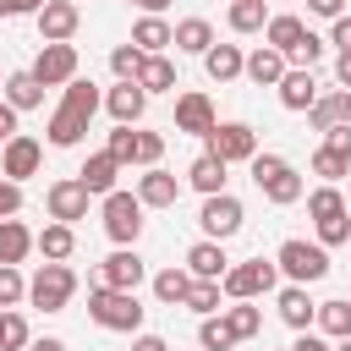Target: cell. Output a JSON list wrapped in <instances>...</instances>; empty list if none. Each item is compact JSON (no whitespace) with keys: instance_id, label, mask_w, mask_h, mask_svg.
<instances>
[{"instance_id":"cell-1","label":"cell","mask_w":351,"mask_h":351,"mask_svg":"<svg viewBox=\"0 0 351 351\" xmlns=\"http://www.w3.org/2000/svg\"><path fill=\"white\" fill-rule=\"evenodd\" d=\"M88 318H93L99 329H115V335H137V329H143V302H137V291L93 285V291H88Z\"/></svg>"},{"instance_id":"cell-2","label":"cell","mask_w":351,"mask_h":351,"mask_svg":"<svg viewBox=\"0 0 351 351\" xmlns=\"http://www.w3.org/2000/svg\"><path fill=\"white\" fill-rule=\"evenodd\" d=\"M274 263H280V274H285L291 285H318V280L329 274V247H324V241H302V236H291V241H280Z\"/></svg>"},{"instance_id":"cell-3","label":"cell","mask_w":351,"mask_h":351,"mask_svg":"<svg viewBox=\"0 0 351 351\" xmlns=\"http://www.w3.org/2000/svg\"><path fill=\"white\" fill-rule=\"evenodd\" d=\"M99 214H104V236L115 241V247H137V236H143V197L137 192H110V197H99Z\"/></svg>"},{"instance_id":"cell-4","label":"cell","mask_w":351,"mask_h":351,"mask_svg":"<svg viewBox=\"0 0 351 351\" xmlns=\"http://www.w3.org/2000/svg\"><path fill=\"white\" fill-rule=\"evenodd\" d=\"M219 285H225V296H230V302H258V296H269V291L280 285V263H274V258H247V263H230Z\"/></svg>"},{"instance_id":"cell-5","label":"cell","mask_w":351,"mask_h":351,"mask_svg":"<svg viewBox=\"0 0 351 351\" xmlns=\"http://www.w3.org/2000/svg\"><path fill=\"white\" fill-rule=\"evenodd\" d=\"M71 296H77V269L71 263H38V274L27 280V302L38 313H66Z\"/></svg>"},{"instance_id":"cell-6","label":"cell","mask_w":351,"mask_h":351,"mask_svg":"<svg viewBox=\"0 0 351 351\" xmlns=\"http://www.w3.org/2000/svg\"><path fill=\"white\" fill-rule=\"evenodd\" d=\"M203 143H208V154H219L225 165H247V159L258 154V132H252L247 121H219Z\"/></svg>"},{"instance_id":"cell-7","label":"cell","mask_w":351,"mask_h":351,"mask_svg":"<svg viewBox=\"0 0 351 351\" xmlns=\"http://www.w3.org/2000/svg\"><path fill=\"white\" fill-rule=\"evenodd\" d=\"M241 219H247V208H241V197H230V192H214V197H203V208H197V225H203V236H214V241H230V236L241 230Z\"/></svg>"},{"instance_id":"cell-8","label":"cell","mask_w":351,"mask_h":351,"mask_svg":"<svg viewBox=\"0 0 351 351\" xmlns=\"http://www.w3.org/2000/svg\"><path fill=\"white\" fill-rule=\"evenodd\" d=\"M88 203H93V192H88L77 176H60V181H49V192H44V208H49V219H66V225L88 219Z\"/></svg>"},{"instance_id":"cell-9","label":"cell","mask_w":351,"mask_h":351,"mask_svg":"<svg viewBox=\"0 0 351 351\" xmlns=\"http://www.w3.org/2000/svg\"><path fill=\"white\" fill-rule=\"evenodd\" d=\"M214 126H219V115H214V99H208L203 88L176 93V132H186V137H208Z\"/></svg>"},{"instance_id":"cell-10","label":"cell","mask_w":351,"mask_h":351,"mask_svg":"<svg viewBox=\"0 0 351 351\" xmlns=\"http://www.w3.org/2000/svg\"><path fill=\"white\" fill-rule=\"evenodd\" d=\"M148 274V263L137 258V247H115L99 269H93V285H115V291H137Z\"/></svg>"},{"instance_id":"cell-11","label":"cell","mask_w":351,"mask_h":351,"mask_svg":"<svg viewBox=\"0 0 351 351\" xmlns=\"http://www.w3.org/2000/svg\"><path fill=\"white\" fill-rule=\"evenodd\" d=\"M33 22H38V38H44V44H66V38L82 27V5H77V0H44Z\"/></svg>"},{"instance_id":"cell-12","label":"cell","mask_w":351,"mask_h":351,"mask_svg":"<svg viewBox=\"0 0 351 351\" xmlns=\"http://www.w3.org/2000/svg\"><path fill=\"white\" fill-rule=\"evenodd\" d=\"M33 77H38L44 88H66V82L77 77V44H71V38H66V44H44L38 60H33Z\"/></svg>"},{"instance_id":"cell-13","label":"cell","mask_w":351,"mask_h":351,"mask_svg":"<svg viewBox=\"0 0 351 351\" xmlns=\"http://www.w3.org/2000/svg\"><path fill=\"white\" fill-rule=\"evenodd\" d=\"M38 165H44V143H38V137H27V132H16V137L0 148V176H11V181L38 176Z\"/></svg>"},{"instance_id":"cell-14","label":"cell","mask_w":351,"mask_h":351,"mask_svg":"<svg viewBox=\"0 0 351 351\" xmlns=\"http://www.w3.org/2000/svg\"><path fill=\"white\" fill-rule=\"evenodd\" d=\"M318 77H313V66H291L285 77H280V104L291 110V115H307L313 104H318Z\"/></svg>"},{"instance_id":"cell-15","label":"cell","mask_w":351,"mask_h":351,"mask_svg":"<svg viewBox=\"0 0 351 351\" xmlns=\"http://www.w3.org/2000/svg\"><path fill=\"white\" fill-rule=\"evenodd\" d=\"M104 110H110V121H115V126H137V121H143V110H148V93H143L137 82H115V88L104 93Z\"/></svg>"},{"instance_id":"cell-16","label":"cell","mask_w":351,"mask_h":351,"mask_svg":"<svg viewBox=\"0 0 351 351\" xmlns=\"http://www.w3.org/2000/svg\"><path fill=\"white\" fill-rule=\"evenodd\" d=\"M137 197H143V208H176V197H181V181H176L170 170L148 165V170L137 176Z\"/></svg>"},{"instance_id":"cell-17","label":"cell","mask_w":351,"mask_h":351,"mask_svg":"<svg viewBox=\"0 0 351 351\" xmlns=\"http://www.w3.org/2000/svg\"><path fill=\"white\" fill-rule=\"evenodd\" d=\"M225 269H230V258H225V247L214 236H203V241L186 247V274L192 280H225Z\"/></svg>"},{"instance_id":"cell-18","label":"cell","mask_w":351,"mask_h":351,"mask_svg":"<svg viewBox=\"0 0 351 351\" xmlns=\"http://www.w3.org/2000/svg\"><path fill=\"white\" fill-rule=\"evenodd\" d=\"M285 71H291V60H285L274 44H258V49L247 55V71H241V77H247V82H258V88H280V77H285Z\"/></svg>"},{"instance_id":"cell-19","label":"cell","mask_w":351,"mask_h":351,"mask_svg":"<svg viewBox=\"0 0 351 351\" xmlns=\"http://www.w3.org/2000/svg\"><path fill=\"white\" fill-rule=\"evenodd\" d=\"M115 176H121V159H115L110 148H104V154H88L82 170H77V181H82L93 197H110V192H115Z\"/></svg>"},{"instance_id":"cell-20","label":"cell","mask_w":351,"mask_h":351,"mask_svg":"<svg viewBox=\"0 0 351 351\" xmlns=\"http://www.w3.org/2000/svg\"><path fill=\"white\" fill-rule=\"evenodd\" d=\"M351 121V88H329L318 93V104L307 110V126L313 132H329V126H346Z\"/></svg>"},{"instance_id":"cell-21","label":"cell","mask_w":351,"mask_h":351,"mask_svg":"<svg viewBox=\"0 0 351 351\" xmlns=\"http://www.w3.org/2000/svg\"><path fill=\"white\" fill-rule=\"evenodd\" d=\"M132 44H137L143 55H165V49L176 44V27H170L165 16H154V11H143V16L132 22Z\"/></svg>"},{"instance_id":"cell-22","label":"cell","mask_w":351,"mask_h":351,"mask_svg":"<svg viewBox=\"0 0 351 351\" xmlns=\"http://www.w3.org/2000/svg\"><path fill=\"white\" fill-rule=\"evenodd\" d=\"M225 170H230V165H225L219 154H208V148H203V154L186 165V186H192V192H203V197H214V192H225Z\"/></svg>"},{"instance_id":"cell-23","label":"cell","mask_w":351,"mask_h":351,"mask_svg":"<svg viewBox=\"0 0 351 351\" xmlns=\"http://www.w3.org/2000/svg\"><path fill=\"white\" fill-rule=\"evenodd\" d=\"M88 121H93V115H82V110L60 104V110L49 115V148H77V143L88 137Z\"/></svg>"},{"instance_id":"cell-24","label":"cell","mask_w":351,"mask_h":351,"mask_svg":"<svg viewBox=\"0 0 351 351\" xmlns=\"http://www.w3.org/2000/svg\"><path fill=\"white\" fill-rule=\"evenodd\" d=\"M280 318H285L296 335L318 324V302L307 296V285H285V291H280Z\"/></svg>"},{"instance_id":"cell-25","label":"cell","mask_w":351,"mask_h":351,"mask_svg":"<svg viewBox=\"0 0 351 351\" xmlns=\"http://www.w3.org/2000/svg\"><path fill=\"white\" fill-rule=\"evenodd\" d=\"M307 33H313V27H307L302 16H291V11H285V16H269V27H263V44H274V49L291 60V55H296V44H302Z\"/></svg>"},{"instance_id":"cell-26","label":"cell","mask_w":351,"mask_h":351,"mask_svg":"<svg viewBox=\"0 0 351 351\" xmlns=\"http://www.w3.org/2000/svg\"><path fill=\"white\" fill-rule=\"evenodd\" d=\"M203 71H208L214 82H236V77L247 71V55H241V44H208V55H203Z\"/></svg>"},{"instance_id":"cell-27","label":"cell","mask_w":351,"mask_h":351,"mask_svg":"<svg viewBox=\"0 0 351 351\" xmlns=\"http://www.w3.org/2000/svg\"><path fill=\"white\" fill-rule=\"evenodd\" d=\"M137 88H143L148 99H154V93H176V88H181V77H176V66H170V55H143Z\"/></svg>"},{"instance_id":"cell-28","label":"cell","mask_w":351,"mask_h":351,"mask_svg":"<svg viewBox=\"0 0 351 351\" xmlns=\"http://www.w3.org/2000/svg\"><path fill=\"white\" fill-rule=\"evenodd\" d=\"M208 44H214L208 16H181L176 22V55H208Z\"/></svg>"},{"instance_id":"cell-29","label":"cell","mask_w":351,"mask_h":351,"mask_svg":"<svg viewBox=\"0 0 351 351\" xmlns=\"http://www.w3.org/2000/svg\"><path fill=\"white\" fill-rule=\"evenodd\" d=\"M258 192H263V197H269L274 208H291V203H302V197H307V186H302V176H296V165H285V170H274V176H269V181H263Z\"/></svg>"},{"instance_id":"cell-30","label":"cell","mask_w":351,"mask_h":351,"mask_svg":"<svg viewBox=\"0 0 351 351\" xmlns=\"http://www.w3.org/2000/svg\"><path fill=\"white\" fill-rule=\"evenodd\" d=\"M38 252H44V263H66V258L77 252V230H71L66 219H49V225L38 230Z\"/></svg>"},{"instance_id":"cell-31","label":"cell","mask_w":351,"mask_h":351,"mask_svg":"<svg viewBox=\"0 0 351 351\" xmlns=\"http://www.w3.org/2000/svg\"><path fill=\"white\" fill-rule=\"evenodd\" d=\"M33 247H38V236L22 219H0V263H22Z\"/></svg>"},{"instance_id":"cell-32","label":"cell","mask_w":351,"mask_h":351,"mask_svg":"<svg viewBox=\"0 0 351 351\" xmlns=\"http://www.w3.org/2000/svg\"><path fill=\"white\" fill-rule=\"evenodd\" d=\"M5 104H16V110H38V104H44V82L33 77V66L5 77Z\"/></svg>"},{"instance_id":"cell-33","label":"cell","mask_w":351,"mask_h":351,"mask_svg":"<svg viewBox=\"0 0 351 351\" xmlns=\"http://www.w3.org/2000/svg\"><path fill=\"white\" fill-rule=\"evenodd\" d=\"M186 291H192V274H186V269H176V263H170V269H159V274H154V302L181 307V302H186Z\"/></svg>"},{"instance_id":"cell-34","label":"cell","mask_w":351,"mask_h":351,"mask_svg":"<svg viewBox=\"0 0 351 351\" xmlns=\"http://www.w3.org/2000/svg\"><path fill=\"white\" fill-rule=\"evenodd\" d=\"M230 33H263L269 27V0H230Z\"/></svg>"},{"instance_id":"cell-35","label":"cell","mask_w":351,"mask_h":351,"mask_svg":"<svg viewBox=\"0 0 351 351\" xmlns=\"http://www.w3.org/2000/svg\"><path fill=\"white\" fill-rule=\"evenodd\" d=\"M318 335H329V340H346L351 335V296L318 302Z\"/></svg>"},{"instance_id":"cell-36","label":"cell","mask_w":351,"mask_h":351,"mask_svg":"<svg viewBox=\"0 0 351 351\" xmlns=\"http://www.w3.org/2000/svg\"><path fill=\"white\" fill-rule=\"evenodd\" d=\"M33 346V329L16 307H0V351H27Z\"/></svg>"},{"instance_id":"cell-37","label":"cell","mask_w":351,"mask_h":351,"mask_svg":"<svg viewBox=\"0 0 351 351\" xmlns=\"http://www.w3.org/2000/svg\"><path fill=\"white\" fill-rule=\"evenodd\" d=\"M307 214H313V225H318V219H335V214H346V197H340V186H335V181L313 186V192H307Z\"/></svg>"},{"instance_id":"cell-38","label":"cell","mask_w":351,"mask_h":351,"mask_svg":"<svg viewBox=\"0 0 351 351\" xmlns=\"http://www.w3.org/2000/svg\"><path fill=\"white\" fill-rule=\"evenodd\" d=\"M219 296H225V285H219V280H192V291H186V302H181V307H192L197 318H208V313H225V307H219Z\"/></svg>"},{"instance_id":"cell-39","label":"cell","mask_w":351,"mask_h":351,"mask_svg":"<svg viewBox=\"0 0 351 351\" xmlns=\"http://www.w3.org/2000/svg\"><path fill=\"white\" fill-rule=\"evenodd\" d=\"M197 346H203V351H230V346H236V329L225 324V313H208V318L197 324Z\"/></svg>"},{"instance_id":"cell-40","label":"cell","mask_w":351,"mask_h":351,"mask_svg":"<svg viewBox=\"0 0 351 351\" xmlns=\"http://www.w3.org/2000/svg\"><path fill=\"white\" fill-rule=\"evenodd\" d=\"M60 104H71V110H82V115H93L99 104H104V93L88 82V77H71L66 88H60Z\"/></svg>"},{"instance_id":"cell-41","label":"cell","mask_w":351,"mask_h":351,"mask_svg":"<svg viewBox=\"0 0 351 351\" xmlns=\"http://www.w3.org/2000/svg\"><path fill=\"white\" fill-rule=\"evenodd\" d=\"M110 71H115V82H137V71H143V49L126 38V44H115L110 49Z\"/></svg>"},{"instance_id":"cell-42","label":"cell","mask_w":351,"mask_h":351,"mask_svg":"<svg viewBox=\"0 0 351 351\" xmlns=\"http://www.w3.org/2000/svg\"><path fill=\"white\" fill-rule=\"evenodd\" d=\"M225 324L236 329V340H252V335L263 329V307H252V302H236V307H225Z\"/></svg>"},{"instance_id":"cell-43","label":"cell","mask_w":351,"mask_h":351,"mask_svg":"<svg viewBox=\"0 0 351 351\" xmlns=\"http://www.w3.org/2000/svg\"><path fill=\"white\" fill-rule=\"evenodd\" d=\"M22 302H27L22 263H0V307H22Z\"/></svg>"},{"instance_id":"cell-44","label":"cell","mask_w":351,"mask_h":351,"mask_svg":"<svg viewBox=\"0 0 351 351\" xmlns=\"http://www.w3.org/2000/svg\"><path fill=\"white\" fill-rule=\"evenodd\" d=\"M313 176H324V181H346V176H351V159L335 154V148H318V154H313Z\"/></svg>"},{"instance_id":"cell-45","label":"cell","mask_w":351,"mask_h":351,"mask_svg":"<svg viewBox=\"0 0 351 351\" xmlns=\"http://www.w3.org/2000/svg\"><path fill=\"white\" fill-rule=\"evenodd\" d=\"M104 148H110V154H115L121 165H137V132H132V126H115Z\"/></svg>"},{"instance_id":"cell-46","label":"cell","mask_w":351,"mask_h":351,"mask_svg":"<svg viewBox=\"0 0 351 351\" xmlns=\"http://www.w3.org/2000/svg\"><path fill=\"white\" fill-rule=\"evenodd\" d=\"M318 241H324V247H346V241H351V214L318 219Z\"/></svg>"},{"instance_id":"cell-47","label":"cell","mask_w":351,"mask_h":351,"mask_svg":"<svg viewBox=\"0 0 351 351\" xmlns=\"http://www.w3.org/2000/svg\"><path fill=\"white\" fill-rule=\"evenodd\" d=\"M165 159V137L159 132H137V165L148 170V165H159Z\"/></svg>"},{"instance_id":"cell-48","label":"cell","mask_w":351,"mask_h":351,"mask_svg":"<svg viewBox=\"0 0 351 351\" xmlns=\"http://www.w3.org/2000/svg\"><path fill=\"white\" fill-rule=\"evenodd\" d=\"M22 214V181L0 176V219H16Z\"/></svg>"},{"instance_id":"cell-49","label":"cell","mask_w":351,"mask_h":351,"mask_svg":"<svg viewBox=\"0 0 351 351\" xmlns=\"http://www.w3.org/2000/svg\"><path fill=\"white\" fill-rule=\"evenodd\" d=\"M291 60H296V66H318V60H324V38H318V33H307V38L296 44V55H291Z\"/></svg>"},{"instance_id":"cell-50","label":"cell","mask_w":351,"mask_h":351,"mask_svg":"<svg viewBox=\"0 0 351 351\" xmlns=\"http://www.w3.org/2000/svg\"><path fill=\"white\" fill-rule=\"evenodd\" d=\"M324 148H335V154L351 159V121H346V126H329V132H324Z\"/></svg>"},{"instance_id":"cell-51","label":"cell","mask_w":351,"mask_h":351,"mask_svg":"<svg viewBox=\"0 0 351 351\" xmlns=\"http://www.w3.org/2000/svg\"><path fill=\"white\" fill-rule=\"evenodd\" d=\"M329 44H335V49H351V11H340V16L329 22Z\"/></svg>"},{"instance_id":"cell-52","label":"cell","mask_w":351,"mask_h":351,"mask_svg":"<svg viewBox=\"0 0 351 351\" xmlns=\"http://www.w3.org/2000/svg\"><path fill=\"white\" fill-rule=\"evenodd\" d=\"M16 115H22V110H16V104H5V99H0V148H5V143H11V137H16Z\"/></svg>"},{"instance_id":"cell-53","label":"cell","mask_w":351,"mask_h":351,"mask_svg":"<svg viewBox=\"0 0 351 351\" xmlns=\"http://www.w3.org/2000/svg\"><path fill=\"white\" fill-rule=\"evenodd\" d=\"M285 351H335V346H329V335H313V329H302V335H296V346H285Z\"/></svg>"},{"instance_id":"cell-54","label":"cell","mask_w":351,"mask_h":351,"mask_svg":"<svg viewBox=\"0 0 351 351\" xmlns=\"http://www.w3.org/2000/svg\"><path fill=\"white\" fill-rule=\"evenodd\" d=\"M44 0H0V16H38Z\"/></svg>"},{"instance_id":"cell-55","label":"cell","mask_w":351,"mask_h":351,"mask_svg":"<svg viewBox=\"0 0 351 351\" xmlns=\"http://www.w3.org/2000/svg\"><path fill=\"white\" fill-rule=\"evenodd\" d=\"M307 11H313V16H329V22H335V16L346 11V0H307Z\"/></svg>"},{"instance_id":"cell-56","label":"cell","mask_w":351,"mask_h":351,"mask_svg":"<svg viewBox=\"0 0 351 351\" xmlns=\"http://www.w3.org/2000/svg\"><path fill=\"white\" fill-rule=\"evenodd\" d=\"M335 82H340V88H351V49H340V55H335Z\"/></svg>"},{"instance_id":"cell-57","label":"cell","mask_w":351,"mask_h":351,"mask_svg":"<svg viewBox=\"0 0 351 351\" xmlns=\"http://www.w3.org/2000/svg\"><path fill=\"white\" fill-rule=\"evenodd\" d=\"M132 351H170V340H159V335H143V329H137V340H132Z\"/></svg>"},{"instance_id":"cell-58","label":"cell","mask_w":351,"mask_h":351,"mask_svg":"<svg viewBox=\"0 0 351 351\" xmlns=\"http://www.w3.org/2000/svg\"><path fill=\"white\" fill-rule=\"evenodd\" d=\"M27 351H66V340H55V335H44V340H33Z\"/></svg>"},{"instance_id":"cell-59","label":"cell","mask_w":351,"mask_h":351,"mask_svg":"<svg viewBox=\"0 0 351 351\" xmlns=\"http://www.w3.org/2000/svg\"><path fill=\"white\" fill-rule=\"evenodd\" d=\"M143 11H154V16H165V11H170V0H143Z\"/></svg>"},{"instance_id":"cell-60","label":"cell","mask_w":351,"mask_h":351,"mask_svg":"<svg viewBox=\"0 0 351 351\" xmlns=\"http://www.w3.org/2000/svg\"><path fill=\"white\" fill-rule=\"evenodd\" d=\"M335 351H351V335H346V340H335Z\"/></svg>"},{"instance_id":"cell-61","label":"cell","mask_w":351,"mask_h":351,"mask_svg":"<svg viewBox=\"0 0 351 351\" xmlns=\"http://www.w3.org/2000/svg\"><path fill=\"white\" fill-rule=\"evenodd\" d=\"M0 99H5V77H0Z\"/></svg>"},{"instance_id":"cell-62","label":"cell","mask_w":351,"mask_h":351,"mask_svg":"<svg viewBox=\"0 0 351 351\" xmlns=\"http://www.w3.org/2000/svg\"><path fill=\"white\" fill-rule=\"evenodd\" d=\"M126 5H143V0H126Z\"/></svg>"},{"instance_id":"cell-63","label":"cell","mask_w":351,"mask_h":351,"mask_svg":"<svg viewBox=\"0 0 351 351\" xmlns=\"http://www.w3.org/2000/svg\"><path fill=\"white\" fill-rule=\"evenodd\" d=\"M197 351H203V346H197Z\"/></svg>"}]
</instances>
